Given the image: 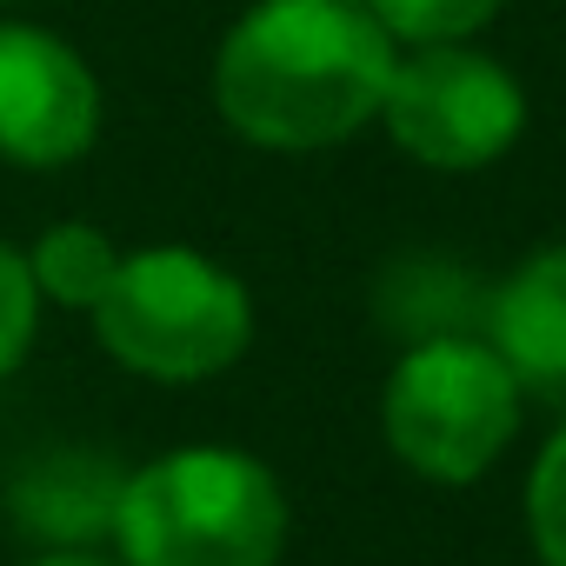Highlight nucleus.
Returning a JSON list of instances; mask_svg holds the SVG:
<instances>
[{"label": "nucleus", "instance_id": "9d476101", "mask_svg": "<svg viewBox=\"0 0 566 566\" xmlns=\"http://www.w3.org/2000/svg\"><path fill=\"white\" fill-rule=\"evenodd\" d=\"M374 21L394 34V41H413V48H447V41H467L480 34L500 0H367Z\"/></svg>", "mask_w": 566, "mask_h": 566}, {"label": "nucleus", "instance_id": "f257e3e1", "mask_svg": "<svg viewBox=\"0 0 566 566\" xmlns=\"http://www.w3.org/2000/svg\"><path fill=\"white\" fill-rule=\"evenodd\" d=\"M394 61L367 0H253L213 54V101L240 140L314 154L380 114Z\"/></svg>", "mask_w": 566, "mask_h": 566}, {"label": "nucleus", "instance_id": "1a4fd4ad", "mask_svg": "<svg viewBox=\"0 0 566 566\" xmlns=\"http://www.w3.org/2000/svg\"><path fill=\"white\" fill-rule=\"evenodd\" d=\"M34 287L48 294V301H61V307H94L101 294H107V280H114V266H120V253H114V240L101 233V227H54V233H41V247H34Z\"/></svg>", "mask_w": 566, "mask_h": 566}, {"label": "nucleus", "instance_id": "f03ea898", "mask_svg": "<svg viewBox=\"0 0 566 566\" xmlns=\"http://www.w3.org/2000/svg\"><path fill=\"white\" fill-rule=\"evenodd\" d=\"M114 539L127 566H273L287 546V493L233 447H180L120 486Z\"/></svg>", "mask_w": 566, "mask_h": 566}, {"label": "nucleus", "instance_id": "39448f33", "mask_svg": "<svg viewBox=\"0 0 566 566\" xmlns=\"http://www.w3.org/2000/svg\"><path fill=\"white\" fill-rule=\"evenodd\" d=\"M380 120L420 167L473 174V167H493L520 140L526 94L500 61L473 54L467 41H447V48H420L394 61Z\"/></svg>", "mask_w": 566, "mask_h": 566}, {"label": "nucleus", "instance_id": "7ed1b4c3", "mask_svg": "<svg viewBox=\"0 0 566 566\" xmlns=\"http://www.w3.org/2000/svg\"><path fill=\"white\" fill-rule=\"evenodd\" d=\"M87 314H94V340L120 367H134L147 380H174V387L227 374L253 334L247 287L193 247L120 253L107 294Z\"/></svg>", "mask_w": 566, "mask_h": 566}, {"label": "nucleus", "instance_id": "0eeeda50", "mask_svg": "<svg viewBox=\"0 0 566 566\" xmlns=\"http://www.w3.org/2000/svg\"><path fill=\"white\" fill-rule=\"evenodd\" d=\"M486 340L520 394L566 407V247L520 260V273L486 301Z\"/></svg>", "mask_w": 566, "mask_h": 566}, {"label": "nucleus", "instance_id": "9b49d317", "mask_svg": "<svg viewBox=\"0 0 566 566\" xmlns=\"http://www.w3.org/2000/svg\"><path fill=\"white\" fill-rule=\"evenodd\" d=\"M526 533L546 566H566V427L546 440V453L526 473Z\"/></svg>", "mask_w": 566, "mask_h": 566}, {"label": "nucleus", "instance_id": "423d86ee", "mask_svg": "<svg viewBox=\"0 0 566 566\" xmlns=\"http://www.w3.org/2000/svg\"><path fill=\"white\" fill-rule=\"evenodd\" d=\"M101 134V81L48 28H0V154L14 167H67Z\"/></svg>", "mask_w": 566, "mask_h": 566}, {"label": "nucleus", "instance_id": "20e7f679", "mask_svg": "<svg viewBox=\"0 0 566 566\" xmlns=\"http://www.w3.org/2000/svg\"><path fill=\"white\" fill-rule=\"evenodd\" d=\"M380 427L420 480L467 486L506 453L520 427V380L486 334H427L387 374Z\"/></svg>", "mask_w": 566, "mask_h": 566}, {"label": "nucleus", "instance_id": "ddd939ff", "mask_svg": "<svg viewBox=\"0 0 566 566\" xmlns=\"http://www.w3.org/2000/svg\"><path fill=\"white\" fill-rule=\"evenodd\" d=\"M28 566H127V559H107V553H87V546H67V553H41Z\"/></svg>", "mask_w": 566, "mask_h": 566}, {"label": "nucleus", "instance_id": "f8f14e48", "mask_svg": "<svg viewBox=\"0 0 566 566\" xmlns=\"http://www.w3.org/2000/svg\"><path fill=\"white\" fill-rule=\"evenodd\" d=\"M34 314H41V287H34V266L0 240V380H8L28 347H34Z\"/></svg>", "mask_w": 566, "mask_h": 566}, {"label": "nucleus", "instance_id": "6e6552de", "mask_svg": "<svg viewBox=\"0 0 566 566\" xmlns=\"http://www.w3.org/2000/svg\"><path fill=\"white\" fill-rule=\"evenodd\" d=\"M120 486H127V473L114 460L61 447V453H41V460H28L14 473L8 506H14L28 539H48L54 553H67V546H87V539L114 533Z\"/></svg>", "mask_w": 566, "mask_h": 566}]
</instances>
